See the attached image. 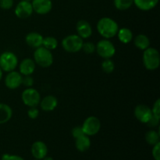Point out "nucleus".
<instances>
[{
	"mask_svg": "<svg viewBox=\"0 0 160 160\" xmlns=\"http://www.w3.org/2000/svg\"><path fill=\"white\" fill-rule=\"evenodd\" d=\"M159 120H160L159 118H158V117H155V116L152 115V117H151V119L148 120V122L146 123V124L148 125V127H150V128H156V127L159 126Z\"/></svg>",
	"mask_w": 160,
	"mask_h": 160,
	"instance_id": "nucleus-34",
	"label": "nucleus"
},
{
	"mask_svg": "<svg viewBox=\"0 0 160 160\" xmlns=\"http://www.w3.org/2000/svg\"><path fill=\"white\" fill-rule=\"evenodd\" d=\"M34 61L37 65L42 68L50 67L53 63V55L50 50L41 46L35 48L34 52Z\"/></svg>",
	"mask_w": 160,
	"mask_h": 160,
	"instance_id": "nucleus-3",
	"label": "nucleus"
},
{
	"mask_svg": "<svg viewBox=\"0 0 160 160\" xmlns=\"http://www.w3.org/2000/svg\"><path fill=\"white\" fill-rule=\"evenodd\" d=\"M81 128L85 135L89 137L95 136L99 132L101 129V122L98 117L95 116H90L85 119Z\"/></svg>",
	"mask_w": 160,
	"mask_h": 160,
	"instance_id": "nucleus-8",
	"label": "nucleus"
},
{
	"mask_svg": "<svg viewBox=\"0 0 160 160\" xmlns=\"http://www.w3.org/2000/svg\"><path fill=\"white\" fill-rule=\"evenodd\" d=\"M34 12L33 10L31 2L25 1V0H20L17 3L15 9H14V13L16 17L19 19H28L31 17Z\"/></svg>",
	"mask_w": 160,
	"mask_h": 160,
	"instance_id": "nucleus-9",
	"label": "nucleus"
},
{
	"mask_svg": "<svg viewBox=\"0 0 160 160\" xmlns=\"http://www.w3.org/2000/svg\"><path fill=\"white\" fill-rule=\"evenodd\" d=\"M34 78L31 77V75H27V76H23V81H22V84L26 88H32L34 85Z\"/></svg>",
	"mask_w": 160,
	"mask_h": 160,
	"instance_id": "nucleus-28",
	"label": "nucleus"
},
{
	"mask_svg": "<svg viewBox=\"0 0 160 160\" xmlns=\"http://www.w3.org/2000/svg\"><path fill=\"white\" fill-rule=\"evenodd\" d=\"M71 134H72V136L76 139L78 138L81 137V136L84 135V131H83L81 126H78V127H75V128H73V129H72Z\"/></svg>",
	"mask_w": 160,
	"mask_h": 160,
	"instance_id": "nucleus-32",
	"label": "nucleus"
},
{
	"mask_svg": "<svg viewBox=\"0 0 160 160\" xmlns=\"http://www.w3.org/2000/svg\"><path fill=\"white\" fill-rule=\"evenodd\" d=\"M114 6L117 9L124 11L130 9L134 4V0H113Z\"/></svg>",
	"mask_w": 160,
	"mask_h": 160,
	"instance_id": "nucleus-25",
	"label": "nucleus"
},
{
	"mask_svg": "<svg viewBox=\"0 0 160 160\" xmlns=\"http://www.w3.org/2000/svg\"><path fill=\"white\" fill-rule=\"evenodd\" d=\"M84 39L78 34H70L62 40V47L66 52L70 53L78 52L82 48Z\"/></svg>",
	"mask_w": 160,
	"mask_h": 160,
	"instance_id": "nucleus-4",
	"label": "nucleus"
},
{
	"mask_svg": "<svg viewBox=\"0 0 160 160\" xmlns=\"http://www.w3.org/2000/svg\"><path fill=\"white\" fill-rule=\"evenodd\" d=\"M31 2L34 12L39 15L48 14L52 9V0H32Z\"/></svg>",
	"mask_w": 160,
	"mask_h": 160,
	"instance_id": "nucleus-12",
	"label": "nucleus"
},
{
	"mask_svg": "<svg viewBox=\"0 0 160 160\" xmlns=\"http://www.w3.org/2000/svg\"><path fill=\"white\" fill-rule=\"evenodd\" d=\"M42 160H53V159L52 157H50V156H45V158H44L43 159H42Z\"/></svg>",
	"mask_w": 160,
	"mask_h": 160,
	"instance_id": "nucleus-36",
	"label": "nucleus"
},
{
	"mask_svg": "<svg viewBox=\"0 0 160 160\" xmlns=\"http://www.w3.org/2000/svg\"><path fill=\"white\" fill-rule=\"evenodd\" d=\"M44 37L38 32H30L25 37V42L29 47L37 48L42 46Z\"/></svg>",
	"mask_w": 160,
	"mask_h": 160,
	"instance_id": "nucleus-16",
	"label": "nucleus"
},
{
	"mask_svg": "<svg viewBox=\"0 0 160 160\" xmlns=\"http://www.w3.org/2000/svg\"><path fill=\"white\" fill-rule=\"evenodd\" d=\"M18 66V58L12 52L6 51L0 55V68L2 71L9 72L15 70Z\"/></svg>",
	"mask_w": 160,
	"mask_h": 160,
	"instance_id": "nucleus-5",
	"label": "nucleus"
},
{
	"mask_svg": "<svg viewBox=\"0 0 160 160\" xmlns=\"http://www.w3.org/2000/svg\"><path fill=\"white\" fill-rule=\"evenodd\" d=\"M102 70L106 73H112L115 70V63L111 59H106L102 61L101 64Z\"/></svg>",
	"mask_w": 160,
	"mask_h": 160,
	"instance_id": "nucleus-26",
	"label": "nucleus"
},
{
	"mask_svg": "<svg viewBox=\"0 0 160 160\" xmlns=\"http://www.w3.org/2000/svg\"><path fill=\"white\" fill-rule=\"evenodd\" d=\"M21 99L23 104L28 107H37L40 103L41 95L34 88H27L21 95Z\"/></svg>",
	"mask_w": 160,
	"mask_h": 160,
	"instance_id": "nucleus-7",
	"label": "nucleus"
},
{
	"mask_svg": "<svg viewBox=\"0 0 160 160\" xmlns=\"http://www.w3.org/2000/svg\"><path fill=\"white\" fill-rule=\"evenodd\" d=\"M152 154L155 160H160V142L153 145Z\"/></svg>",
	"mask_w": 160,
	"mask_h": 160,
	"instance_id": "nucleus-33",
	"label": "nucleus"
},
{
	"mask_svg": "<svg viewBox=\"0 0 160 160\" xmlns=\"http://www.w3.org/2000/svg\"><path fill=\"white\" fill-rule=\"evenodd\" d=\"M134 39V44L138 49L145 50L150 47V39L144 34H139Z\"/></svg>",
	"mask_w": 160,
	"mask_h": 160,
	"instance_id": "nucleus-22",
	"label": "nucleus"
},
{
	"mask_svg": "<svg viewBox=\"0 0 160 160\" xmlns=\"http://www.w3.org/2000/svg\"><path fill=\"white\" fill-rule=\"evenodd\" d=\"M134 114L135 118L142 123H147L152 117L151 108L145 104H139L134 108Z\"/></svg>",
	"mask_w": 160,
	"mask_h": 160,
	"instance_id": "nucleus-11",
	"label": "nucleus"
},
{
	"mask_svg": "<svg viewBox=\"0 0 160 160\" xmlns=\"http://www.w3.org/2000/svg\"><path fill=\"white\" fill-rule=\"evenodd\" d=\"M75 146L77 149L81 152L88 150L91 147V140L89 136L84 134L75 139Z\"/></svg>",
	"mask_w": 160,
	"mask_h": 160,
	"instance_id": "nucleus-21",
	"label": "nucleus"
},
{
	"mask_svg": "<svg viewBox=\"0 0 160 160\" xmlns=\"http://www.w3.org/2000/svg\"><path fill=\"white\" fill-rule=\"evenodd\" d=\"M13 0H0V8L5 10L10 9L13 6Z\"/></svg>",
	"mask_w": 160,
	"mask_h": 160,
	"instance_id": "nucleus-31",
	"label": "nucleus"
},
{
	"mask_svg": "<svg viewBox=\"0 0 160 160\" xmlns=\"http://www.w3.org/2000/svg\"><path fill=\"white\" fill-rule=\"evenodd\" d=\"M36 68V63L34 59L31 58H25L19 65V72L22 76L32 75Z\"/></svg>",
	"mask_w": 160,
	"mask_h": 160,
	"instance_id": "nucleus-15",
	"label": "nucleus"
},
{
	"mask_svg": "<svg viewBox=\"0 0 160 160\" xmlns=\"http://www.w3.org/2000/svg\"><path fill=\"white\" fill-rule=\"evenodd\" d=\"M119 41L123 44H128L133 40L134 35L131 29L128 28H119L117 34Z\"/></svg>",
	"mask_w": 160,
	"mask_h": 160,
	"instance_id": "nucleus-20",
	"label": "nucleus"
},
{
	"mask_svg": "<svg viewBox=\"0 0 160 160\" xmlns=\"http://www.w3.org/2000/svg\"><path fill=\"white\" fill-rule=\"evenodd\" d=\"M145 141L147 143L150 145H155L156 144L159 143L160 138V134L159 131H156L155 130L148 131L145 134Z\"/></svg>",
	"mask_w": 160,
	"mask_h": 160,
	"instance_id": "nucleus-23",
	"label": "nucleus"
},
{
	"mask_svg": "<svg viewBox=\"0 0 160 160\" xmlns=\"http://www.w3.org/2000/svg\"><path fill=\"white\" fill-rule=\"evenodd\" d=\"M35 160H38V159H35Z\"/></svg>",
	"mask_w": 160,
	"mask_h": 160,
	"instance_id": "nucleus-39",
	"label": "nucleus"
},
{
	"mask_svg": "<svg viewBox=\"0 0 160 160\" xmlns=\"http://www.w3.org/2000/svg\"><path fill=\"white\" fill-rule=\"evenodd\" d=\"M12 117V109L9 105L0 103V124H4Z\"/></svg>",
	"mask_w": 160,
	"mask_h": 160,
	"instance_id": "nucleus-19",
	"label": "nucleus"
},
{
	"mask_svg": "<svg viewBox=\"0 0 160 160\" xmlns=\"http://www.w3.org/2000/svg\"><path fill=\"white\" fill-rule=\"evenodd\" d=\"M159 3V0H134L136 7L142 11H149L154 9Z\"/></svg>",
	"mask_w": 160,
	"mask_h": 160,
	"instance_id": "nucleus-18",
	"label": "nucleus"
},
{
	"mask_svg": "<svg viewBox=\"0 0 160 160\" xmlns=\"http://www.w3.org/2000/svg\"><path fill=\"white\" fill-rule=\"evenodd\" d=\"M152 115L155 117H158L160 119V100L159 98H158L156 102L153 104L152 108Z\"/></svg>",
	"mask_w": 160,
	"mask_h": 160,
	"instance_id": "nucleus-29",
	"label": "nucleus"
},
{
	"mask_svg": "<svg viewBox=\"0 0 160 160\" xmlns=\"http://www.w3.org/2000/svg\"><path fill=\"white\" fill-rule=\"evenodd\" d=\"M77 34L82 39H88L92 36V28L88 21L85 20H81L76 25Z\"/></svg>",
	"mask_w": 160,
	"mask_h": 160,
	"instance_id": "nucleus-13",
	"label": "nucleus"
},
{
	"mask_svg": "<svg viewBox=\"0 0 160 160\" xmlns=\"http://www.w3.org/2000/svg\"><path fill=\"white\" fill-rule=\"evenodd\" d=\"M31 153L35 159H43L48 154V147L45 142L37 141L31 145Z\"/></svg>",
	"mask_w": 160,
	"mask_h": 160,
	"instance_id": "nucleus-14",
	"label": "nucleus"
},
{
	"mask_svg": "<svg viewBox=\"0 0 160 160\" xmlns=\"http://www.w3.org/2000/svg\"><path fill=\"white\" fill-rule=\"evenodd\" d=\"M3 71L1 70V68H0V81L2 80V75H3Z\"/></svg>",
	"mask_w": 160,
	"mask_h": 160,
	"instance_id": "nucleus-37",
	"label": "nucleus"
},
{
	"mask_svg": "<svg viewBox=\"0 0 160 160\" xmlns=\"http://www.w3.org/2000/svg\"><path fill=\"white\" fill-rule=\"evenodd\" d=\"M144 67L148 70H156L160 65V55L156 48L148 47L143 51L142 56Z\"/></svg>",
	"mask_w": 160,
	"mask_h": 160,
	"instance_id": "nucleus-2",
	"label": "nucleus"
},
{
	"mask_svg": "<svg viewBox=\"0 0 160 160\" xmlns=\"http://www.w3.org/2000/svg\"><path fill=\"white\" fill-rule=\"evenodd\" d=\"M25 1H30V2H31V1H32V0H25Z\"/></svg>",
	"mask_w": 160,
	"mask_h": 160,
	"instance_id": "nucleus-38",
	"label": "nucleus"
},
{
	"mask_svg": "<svg viewBox=\"0 0 160 160\" xmlns=\"http://www.w3.org/2000/svg\"><path fill=\"white\" fill-rule=\"evenodd\" d=\"M95 52L102 59H111L116 53L115 45L109 39H102L95 45Z\"/></svg>",
	"mask_w": 160,
	"mask_h": 160,
	"instance_id": "nucleus-6",
	"label": "nucleus"
},
{
	"mask_svg": "<svg viewBox=\"0 0 160 160\" xmlns=\"http://www.w3.org/2000/svg\"><path fill=\"white\" fill-rule=\"evenodd\" d=\"M58 41L56 38L52 36H48L43 38V42H42V46L45 47L47 49L55 50L58 47Z\"/></svg>",
	"mask_w": 160,
	"mask_h": 160,
	"instance_id": "nucleus-24",
	"label": "nucleus"
},
{
	"mask_svg": "<svg viewBox=\"0 0 160 160\" xmlns=\"http://www.w3.org/2000/svg\"><path fill=\"white\" fill-rule=\"evenodd\" d=\"M2 160H24L21 156L17 155L3 154L2 156Z\"/></svg>",
	"mask_w": 160,
	"mask_h": 160,
	"instance_id": "nucleus-35",
	"label": "nucleus"
},
{
	"mask_svg": "<svg viewBox=\"0 0 160 160\" xmlns=\"http://www.w3.org/2000/svg\"><path fill=\"white\" fill-rule=\"evenodd\" d=\"M41 109L45 112H52L58 106V99L54 95H47L41 99L39 103Z\"/></svg>",
	"mask_w": 160,
	"mask_h": 160,
	"instance_id": "nucleus-17",
	"label": "nucleus"
},
{
	"mask_svg": "<svg viewBox=\"0 0 160 160\" xmlns=\"http://www.w3.org/2000/svg\"><path fill=\"white\" fill-rule=\"evenodd\" d=\"M23 76L19 71L12 70L9 72L5 78V85L6 88L11 90H14L22 85Z\"/></svg>",
	"mask_w": 160,
	"mask_h": 160,
	"instance_id": "nucleus-10",
	"label": "nucleus"
},
{
	"mask_svg": "<svg viewBox=\"0 0 160 160\" xmlns=\"http://www.w3.org/2000/svg\"><path fill=\"white\" fill-rule=\"evenodd\" d=\"M97 31L105 39H110L117 36L119 30L118 23L110 17H102L97 23Z\"/></svg>",
	"mask_w": 160,
	"mask_h": 160,
	"instance_id": "nucleus-1",
	"label": "nucleus"
},
{
	"mask_svg": "<svg viewBox=\"0 0 160 160\" xmlns=\"http://www.w3.org/2000/svg\"><path fill=\"white\" fill-rule=\"evenodd\" d=\"M28 116L31 120H35L39 116V109L37 107H29L28 110Z\"/></svg>",
	"mask_w": 160,
	"mask_h": 160,
	"instance_id": "nucleus-30",
	"label": "nucleus"
},
{
	"mask_svg": "<svg viewBox=\"0 0 160 160\" xmlns=\"http://www.w3.org/2000/svg\"><path fill=\"white\" fill-rule=\"evenodd\" d=\"M81 50H83L86 54H92L95 52V45L91 42H84Z\"/></svg>",
	"mask_w": 160,
	"mask_h": 160,
	"instance_id": "nucleus-27",
	"label": "nucleus"
}]
</instances>
